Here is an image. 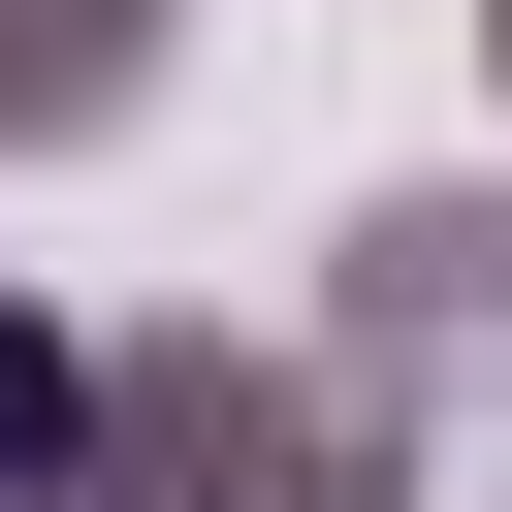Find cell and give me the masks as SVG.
Here are the masks:
<instances>
[{
    "instance_id": "obj_1",
    "label": "cell",
    "mask_w": 512,
    "mask_h": 512,
    "mask_svg": "<svg viewBox=\"0 0 512 512\" xmlns=\"http://www.w3.org/2000/svg\"><path fill=\"white\" fill-rule=\"evenodd\" d=\"M64 416H96V352H64L32 288H0V480H64Z\"/></svg>"
}]
</instances>
